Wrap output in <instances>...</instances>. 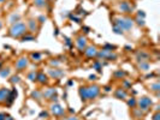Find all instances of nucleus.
<instances>
[{
  "instance_id": "nucleus-1",
  "label": "nucleus",
  "mask_w": 160,
  "mask_h": 120,
  "mask_svg": "<svg viewBox=\"0 0 160 120\" xmlns=\"http://www.w3.org/2000/svg\"><path fill=\"white\" fill-rule=\"evenodd\" d=\"M27 33H28L27 23L23 22V21H18L17 23H14L11 25L10 31H9V36L18 38V37H22L23 35H26Z\"/></svg>"
},
{
  "instance_id": "nucleus-2",
  "label": "nucleus",
  "mask_w": 160,
  "mask_h": 120,
  "mask_svg": "<svg viewBox=\"0 0 160 120\" xmlns=\"http://www.w3.org/2000/svg\"><path fill=\"white\" fill-rule=\"evenodd\" d=\"M113 27H117L121 29L123 33L124 31H129L134 27V19L128 18V17H118L113 19Z\"/></svg>"
},
{
  "instance_id": "nucleus-3",
  "label": "nucleus",
  "mask_w": 160,
  "mask_h": 120,
  "mask_svg": "<svg viewBox=\"0 0 160 120\" xmlns=\"http://www.w3.org/2000/svg\"><path fill=\"white\" fill-rule=\"evenodd\" d=\"M100 94V88L98 85L86 86V99L87 100H94L97 99Z\"/></svg>"
},
{
  "instance_id": "nucleus-4",
  "label": "nucleus",
  "mask_w": 160,
  "mask_h": 120,
  "mask_svg": "<svg viewBox=\"0 0 160 120\" xmlns=\"http://www.w3.org/2000/svg\"><path fill=\"white\" fill-rule=\"evenodd\" d=\"M136 105H139V107H140V109L142 112H148L149 108H150V106H152V100L149 97H147V96H143V97H141L137 101Z\"/></svg>"
},
{
  "instance_id": "nucleus-5",
  "label": "nucleus",
  "mask_w": 160,
  "mask_h": 120,
  "mask_svg": "<svg viewBox=\"0 0 160 120\" xmlns=\"http://www.w3.org/2000/svg\"><path fill=\"white\" fill-rule=\"evenodd\" d=\"M98 57H100V58H103V59H116L117 58V55L114 54V53H112V51H110V49H107V48H103V49H101V51H98Z\"/></svg>"
},
{
  "instance_id": "nucleus-6",
  "label": "nucleus",
  "mask_w": 160,
  "mask_h": 120,
  "mask_svg": "<svg viewBox=\"0 0 160 120\" xmlns=\"http://www.w3.org/2000/svg\"><path fill=\"white\" fill-rule=\"evenodd\" d=\"M50 109H51V113L53 115H55V117H61V115H64V113H65V109H64L58 102L53 103Z\"/></svg>"
},
{
  "instance_id": "nucleus-7",
  "label": "nucleus",
  "mask_w": 160,
  "mask_h": 120,
  "mask_svg": "<svg viewBox=\"0 0 160 120\" xmlns=\"http://www.w3.org/2000/svg\"><path fill=\"white\" fill-rule=\"evenodd\" d=\"M28 65H29V60H28V58L27 57H22V58H19L17 61H16V70L17 71H23L26 67H28Z\"/></svg>"
},
{
  "instance_id": "nucleus-8",
  "label": "nucleus",
  "mask_w": 160,
  "mask_h": 120,
  "mask_svg": "<svg viewBox=\"0 0 160 120\" xmlns=\"http://www.w3.org/2000/svg\"><path fill=\"white\" fill-rule=\"evenodd\" d=\"M134 9H135V6L128 1H121V4H119V10L124 13H131Z\"/></svg>"
},
{
  "instance_id": "nucleus-9",
  "label": "nucleus",
  "mask_w": 160,
  "mask_h": 120,
  "mask_svg": "<svg viewBox=\"0 0 160 120\" xmlns=\"http://www.w3.org/2000/svg\"><path fill=\"white\" fill-rule=\"evenodd\" d=\"M27 29L30 31L31 34H35L39 30V25H37V21L36 19H29L27 22Z\"/></svg>"
},
{
  "instance_id": "nucleus-10",
  "label": "nucleus",
  "mask_w": 160,
  "mask_h": 120,
  "mask_svg": "<svg viewBox=\"0 0 160 120\" xmlns=\"http://www.w3.org/2000/svg\"><path fill=\"white\" fill-rule=\"evenodd\" d=\"M76 46L78 48V51L83 52L86 49V47H87V37H84V36H78L77 40H76Z\"/></svg>"
},
{
  "instance_id": "nucleus-11",
  "label": "nucleus",
  "mask_w": 160,
  "mask_h": 120,
  "mask_svg": "<svg viewBox=\"0 0 160 120\" xmlns=\"http://www.w3.org/2000/svg\"><path fill=\"white\" fill-rule=\"evenodd\" d=\"M83 52L86 54V57H88V58H94V57H97V54H98V49H97L95 46L86 47V49Z\"/></svg>"
},
{
  "instance_id": "nucleus-12",
  "label": "nucleus",
  "mask_w": 160,
  "mask_h": 120,
  "mask_svg": "<svg viewBox=\"0 0 160 120\" xmlns=\"http://www.w3.org/2000/svg\"><path fill=\"white\" fill-rule=\"evenodd\" d=\"M10 89H6V88H3V89H0V103L3 102H6L7 97H9L10 95Z\"/></svg>"
},
{
  "instance_id": "nucleus-13",
  "label": "nucleus",
  "mask_w": 160,
  "mask_h": 120,
  "mask_svg": "<svg viewBox=\"0 0 160 120\" xmlns=\"http://www.w3.org/2000/svg\"><path fill=\"white\" fill-rule=\"evenodd\" d=\"M48 75L52 77V78H59L61 76H64V72L59 69H50L48 70Z\"/></svg>"
},
{
  "instance_id": "nucleus-14",
  "label": "nucleus",
  "mask_w": 160,
  "mask_h": 120,
  "mask_svg": "<svg viewBox=\"0 0 160 120\" xmlns=\"http://www.w3.org/2000/svg\"><path fill=\"white\" fill-rule=\"evenodd\" d=\"M21 17H22L21 13H18V12H13V13L10 16V18H9V23L12 25V24H14V23H17L18 21H21Z\"/></svg>"
},
{
  "instance_id": "nucleus-15",
  "label": "nucleus",
  "mask_w": 160,
  "mask_h": 120,
  "mask_svg": "<svg viewBox=\"0 0 160 120\" xmlns=\"http://www.w3.org/2000/svg\"><path fill=\"white\" fill-rule=\"evenodd\" d=\"M33 4L39 9H45L47 7V0H33Z\"/></svg>"
},
{
  "instance_id": "nucleus-16",
  "label": "nucleus",
  "mask_w": 160,
  "mask_h": 120,
  "mask_svg": "<svg viewBox=\"0 0 160 120\" xmlns=\"http://www.w3.org/2000/svg\"><path fill=\"white\" fill-rule=\"evenodd\" d=\"M36 81L40 84H46L47 83V76L43 73V72H40V73L36 76Z\"/></svg>"
},
{
  "instance_id": "nucleus-17",
  "label": "nucleus",
  "mask_w": 160,
  "mask_h": 120,
  "mask_svg": "<svg viewBox=\"0 0 160 120\" xmlns=\"http://www.w3.org/2000/svg\"><path fill=\"white\" fill-rule=\"evenodd\" d=\"M55 93V89L54 88H50V89H47V90H45L43 93H42V97H45V99H50L52 95H54Z\"/></svg>"
},
{
  "instance_id": "nucleus-18",
  "label": "nucleus",
  "mask_w": 160,
  "mask_h": 120,
  "mask_svg": "<svg viewBox=\"0 0 160 120\" xmlns=\"http://www.w3.org/2000/svg\"><path fill=\"white\" fill-rule=\"evenodd\" d=\"M126 96H128V95H126V93H125L124 89H117V91H116V97H117V99L125 100Z\"/></svg>"
},
{
  "instance_id": "nucleus-19",
  "label": "nucleus",
  "mask_w": 160,
  "mask_h": 120,
  "mask_svg": "<svg viewBox=\"0 0 160 120\" xmlns=\"http://www.w3.org/2000/svg\"><path fill=\"white\" fill-rule=\"evenodd\" d=\"M139 67L143 71H147L149 69V64L147 60H140V64H139Z\"/></svg>"
},
{
  "instance_id": "nucleus-20",
  "label": "nucleus",
  "mask_w": 160,
  "mask_h": 120,
  "mask_svg": "<svg viewBox=\"0 0 160 120\" xmlns=\"http://www.w3.org/2000/svg\"><path fill=\"white\" fill-rule=\"evenodd\" d=\"M10 72H11V70H10V67H7V69H3V70H0V77H3V78H5V77H7L10 75Z\"/></svg>"
},
{
  "instance_id": "nucleus-21",
  "label": "nucleus",
  "mask_w": 160,
  "mask_h": 120,
  "mask_svg": "<svg viewBox=\"0 0 160 120\" xmlns=\"http://www.w3.org/2000/svg\"><path fill=\"white\" fill-rule=\"evenodd\" d=\"M34 40H35L34 35H28V34H26V35L22 36V41H34Z\"/></svg>"
},
{
  "instance_id": "nucleus-22",
  "label": "nucleus",
  "mask_w": 160,
  "mask_h": 120,
  "mask_svg": "<svg viewBox=\"0 0 160 120\" xmlns=\"http://www.w3.org/2000/svg\"><path fill=\"white\" fill-rule=\"evenodd\" d=\"M36 76H37V73L35 71H31L30 73L28 75V79H30L31 82H34V81H36Z\"/></svg>"
},
{
  "instance_id": "nucleus-23",
  "label": "nucleus",
  "mask_w": 160,
  "mask_h": 120,
  "mask_svg": "<svg viewBox=\"0 0 160 120\" xmlns=\"http://www.w3.org/2000/svg\"><path fill=\"white\" fill-rule=\"evenodd\" d=\"M31 96H33L34 99H36V100H40V99L42 97V93H40V91H33Z\"/></svg>"
},
{
  "instance_id": "nucleus-24",
  "label": "nucleus",
  "mask_w": 160,
  "mask_h": 120,
  "mask_svg": "<svg viewBox=\"0 0 160 120\" xmlns=\"http://www.w3.org/2000/svg\"><path fill=\"white\" fill-rule=\"evenodd\" d=\"M150 90H153V91H159V90H160L159 83L157 82V83H154V84H152V85H150Z\"/></svg>"
},
{
  "instance_id": "nucleus-25",
  "label": "nucleus",
  "mask_w": 160,
  "mask_h": 120,
  "mask_svg": "<svg viewBox=\"0 0 160 120\" xmlns=\"http://www.w3.org/2000/svg\"><path fill=\"white\" fill-rule=\"evenodd\" d=\"M134 114H135V117H136V118H141V117L143 115V112H142V110L139 108V109H135Z\"/></svg>"
},
{
  "instance_id": "nucleus-26",
  "label": "nucleus",
  "mask_w": 160,
  "mask_h": 120,
  "mask_svg": "<svg viewBox=\"0 0 160 120\" xmlns=\"http://www.w3.org/2000/svg\"><path fill=\"white\" fill-rule=\"evenodd\" d=\"M31 58H33L34 60H40V59H41V54H40V53H33V54H31Z\"/></svg>"
},
{
  "instance_id": "nucleus-27",
  "label": "nucleus",
  "mask_w": 160,
  "mask_h": 120,
  "mask_svg": "<svg viewBox=\"0 0 160 120\" xmlns=\"http://www.w3.org/2000/svg\"><path fill=\"white\" fill-rule=\"evenodd\" d=\"M136 103H137V101H136L135 99H131V100L128 101V105H129L130 107H135V106H136Z\"/></svg>"
},
{
  "instance_id": "nucleus-28",
  "label": "nucleus",
  "mask_w": 160,
  "mask_h": 120,
  "mask_svg": "<svg viewBox=\"0 0 160 120\" xmlns=\"http://www.w3.org/2000/svg\"><path fill=\"white\" fill-rule=\"evenodd\" d=\"M11 83H19V76L11 77Z\"/></svg>"
},
{
  "instance_id": "nucleus-29",
  "label": "nucleus",
  "mask_w": 160,
  "mask_h": 120,
  "mask_svg": "<svg viewBox=\"0 0 160 120\" xmlns=\"http://www.w3.org/2000/svg\"><path fill=\"white\" fill-rule=\"evenodd\" d=\"M136 21H137V24H139V25H140V27H143V25H145V21H143V18L141 19V18L139 17V18H137V19H136Z\"/></svg>"
},
{
  "instance_id": "nucleus-30",
  "label": "nucleus",
  "mask_w": 160,
  "mask_h": 120,
  "mask_svg": "<svg viewBox=\"0 0 160 120\" xmlns=\"http://www.w3.org/2000/svg\"><path fill=\"white\" fill-rule=\"evenodd\" d=\"M61 120H79V119H78L77 117H74V115H72V117H66V118H63Z\"/></svg>"
},
{
  "instance_id": "nucleus-31",
  "label": "nucleus",
  "mask_w": 160,
  "mask_h": 120,
  "mask_svg": "<svg viewBox=\"0 0 160 120\" xmlns=\"http://www.w3.org/2000/svg\"><path fill=\"white\" fill-rule=\"evenodd\" d=\"M114 76H118V77H124V76H125V72H123V71H118V72H116V73H114Z\"/></svg>"
},
{
  "instance_id": "nucleus-32",
  "label": "nucleus",
  "mask_w": 160,
  "mask_h": 120,
  "mask_svg": "<svg viewBox=\"0 0 160 120\" xmlns=\"http://www.w3.org/2000/svg\"><path fill=\"white\" fill-rule=\"evenodd\" d=\"M47 18H46V16H40V17H39V23H45V21H46Z\"/></svg>"
},
{
  "instance_id": "nucleus-33",
  "label": "nucleus",
  "mask_w": 160,
  "mask_h": 120,
  "mask_svg": "<svg viewBox=\"0 0 160 120\" xmlns=\"http://www.w3.org/2000/svg\"><path fill=\"white\" fill-rule=\"evenodd\" d=\"M153 120H160V113L157 112V113L153 115Z\"/></svg>"
},
{
  "instance_id": "nucleus-34",
  "label": "nucleus",
  "mask_w": 160,
  "mask_h": 120,
  "mask_svg": "<svg viewBox=\"0 0 160 120\" xmlns=\"http://www.w3.org/2000/svg\"><path fill=\"white\" fill-rule=\"evenodd\" d=\"M50 64H51L52 66H58V65H59V61H57V60H51Z\"/></svg>"
},
{
  "instance_id": "nucleus-35",
  "label": "nucleus",
  "mask_w": 160,
  "mask_h": 120,
  "mask_svg": "<svg viewBox=\"0 0 160 120\" xmlns=\"http://www.w3.org/2000/svg\"><path fill=\"white\" fill-rule=\"evenodd\" d=\"M94 69H97V70H99V71H100V69H101L100 62H95V64H94Z\"/></svg>"
},
{
  "instance_id": "nucleus-36",
  "label": "nucleus",
  "mask_w": 160,
  "mask_h": 120,
  "mask_svg": "<svg viewBox=\"0 0 160 120\" xmlns=\"http://www.w3.org/2000/svg\"><path fill=\"white\" fill-rule=\"evenodd\" d=\"M6 114L5 113H0V120H6Z\"/></svg>"
},
{
  "instance_id": "nucleus-37",
  "label": "nucleus",
  "mask_w": 160,
  "mask_h": 120,
  "mask_svg": "<svg viewBox=\"0 0 160 120\" xmlns=\"http://www.w3.org/2000/svg\"><path fill=\"white\" fill-rule=\"evenodd\" d=\"M89 78H90V79H92V81H94V79H95V78H97V76H90V77H89Z\"/></svg>"
},
{
  "instance_id": "nucleus-38",
  "label": "nucleus",
  "mask_w": 160,
  "mask_h": 120,
  "mask_svg": "<svg viewBox=\"0 0 160 120\" xmlns=\"http://www.w3.org/2000/svg\"><path fill=\"white\" fill-rule=\"evenodd\" d=\"M124 85H125V86H130V84L128 83V82H124Z\"/></svg>"
},
{
  "instance_id": "nucleus-39",
  "label": "nucleus",
  "mask_w": 160,
  "mask_h": 120,
  "mask_svg": "<svg viewBox=\"0 0 160 120\" xmlns=\"http://www.w3.org/2000/svg\"><path fill=\"white\" fill-rule=\"evenodd\" d=\"M6 1V0H0V5H1V4H4Z\"/></svg>"
},
{
  "instance_id": "nucleus-40",
  "label": "nucleus",
  "mask_w": 160,
  "mask_h": 120,
  "mask_svg": "<svg viewBox=\"0 0 160 120\" xmlns=\"http://www.w3.org/2000/svg\"><path fill=\"white\" fill-rule=\"evenodd\" d=\"M1 28H3V22L0 21V29H1Z\"/></svg>"
}]
</instances>
